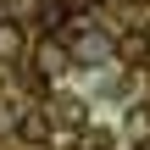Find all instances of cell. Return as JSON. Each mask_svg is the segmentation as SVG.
<instances>
[{"instance_id":"6da1fadb","label":"cell","mask_w":150,"mask_h":150,"mask_svg":"<svg viewBox=\"0 0 150 150\" xmlns=\"http://www.w3.org/2000/svg\"><path fill=\"white\" fill-rule=\"evenodd\" d=\"M50 128H56V122L45 117V106H22V111H17V139H22V145H45Z\"/></svg>"},{"instance_id":"7a4b0ae2","label":"cell","mask_w":150,"mask_h":150,"mask_svg":"<svg viewBox=\"0 0 150 150\" xmlns=\"http://www.w3.org/2000/svg\"><path fill=\"white\" fill-rule=\"evenodd\" d=\"M22 50H28L22 28H17L11 17H0V67H6V61H22Z\"/></svg>"},{"instance_id":"3957f363","label":"cell","mask_w":150,"mask_h":150,"mask_svg":"<svg viewBox=\"0 0 150 150\" xmlns=\"http://www.w3.org/2000/svg\"><path fill=\"white\" fill-rule=\"evenodd\" d=\"M50 122H67V128H83V100H72V95H61L56 100V111H45Z\"/></svg>"},{"instance_id":"277c9868","label":"cell","mask_w":150,"mask_h":150,"mask_svg":"<svg viewBox=\"0 0 150 150\" xmlns=\"http://www.w3.org/2000/svg\"><path fill=\"white\" fill-rule=\"evenodd\" d=\"M122 128H128L134 139H150V111H145V106H128V117H122Z\"/></svg>"},{"instance_id":"5b68a950","label":"cell","mask_w":150,"mask_h":150,"mask_svg":"<svg viewBox=\"0 0 150 150\" xmlns=\"http://www.w3.org/2000/svg\"><path fill=\"white\" fill-rule=\"evenodd\" d=\"M61 67H67V56H61V45H45V50H39V72H45V78H56Z\"/></svg>"},{"instance_id":"8992f818","label":"cell","mask_w":150,"mask_h":150,"mask_svg":"<svg viewBox=\"0 0 150 150\" xmlns=\"http://www.w3.org/2000/svg\"><path fill=\"white\" fill-rule=\"evenodd\" d=\"M122 56H128L134 67H145V61H150V45H145V33H128V39H122Z\"/></svg>"},{"instance_id":"52a82bcc","label":"cell","mask_w":150,"mask_h":150,"mask_svg":"<svg viewBox=\"0 0 150 150\" xmlns=\"http://www.w3.org/2000/svg\"><path fill=\"white\" fill-rule=\"evenodd\" d=\"M145 45H150V28H145Z\"/></svg>"}]
</instances>
